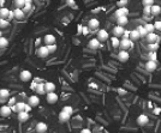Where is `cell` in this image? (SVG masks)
Here are the masks:
<instances>
[{"mask_svg":"<svg viewBox=\"0 0 161 133\" xmlns=\"http://www.w3.org/2000/svg\"><path fill=\"white\" fill-rule=\"evenodd\" d=\"M119 47L122 48L123 50H127L132 47V41L130 38H122L120 40V43H119Z\"/></svg>","mask_w":161,"mask_h":133,"instance_id":"6da1fadb","label":"cell"},{"mask_svg":"<svg viewBox=\"0 0 161 133\" xmlns=\"http://www.w3.org/2000/svg\"><path fill=\"white\" fill-rule=\"evenodd\" d=\"M99 26H100V21L96 18H91L89 19V22H88V28L90 31H96L99 29Z\"/></svg>","mask_w":161,"mask_h":133,"instance_id":"7a4b0ae2","label":"cell"},{"mask_svg":"<svg viewBox=\"0 0 161 133\" xmlns=\"http://www.w3.org/2000/svg\"><path fill=\"white\" fill-rule=\"evenodd\" d=\"M96 38L99 40L100 42H106L107 40L110 38L108 32H107L105 29H100V30L97 31V36H96Z\"/></svg>","mask_w":161,"mask_h":133,"instance_id":"3957f363","label":"cell"},{"mask_svg":"<svg viewBox=\"0 0 161 133\" xmlns=\"http://www.w3.org/2000/svg\"><path fill=\"white\" fill-rule=\"evenodd\" d=\"M31 77H32L31 72L28 71V70H23L21 73H19V79H21L22 82H29L31 79Z\"/></svg>","mask_w":161,"mask_h":133,"instance_id":"277c9868","label":"cell"},{"mask_svg":"<svg viewBox=\"0 0 161 133\" xmlns=\"http://www.w3.org/2000/svg\"><path fill=\"white\" fill-rule=\"evenodd\" d=\"M47 102L51 103V104H54L55 102H58L59 96L55 94V92H47V96H46Z\"/></svg>","mask_w":161,"mask_h":133,"instance_id":"5b68a950","label":"cell"},{"mask_svg":"<svg viewBox=\"0 0 161 133\" xmlns=\"http://www.w3.org/2000/svg\"><path fill=\"white\" fill-rule=\"evenodd\" d=\"M159 38H160L159 35H156L155 32H149V34H147V36H145V40L148 43H158Z\"/></svg>","mask_w":161,"mask_h":133,"instance_id":"8992f818","label":"cell"},{"mask_svg":"<svg viewBox=\"0 0 161 133\" xmlns=\"http://www.w3.org/2000/svg\"><path fill=\"white\" fill-rule=\"evenodd\" d=\"M118 59H119V61H122V62H126L127 60L130 59V54H129V52L127 50H120L118 53Z\"/></svg>","mask_w":161,"mask_h":133,"instance_id":"52a82bcc","label":"cell"},{"mask_svg":"<svg viewBox=\"0 0 161 133\" xmlns=\"http://www.w3.org/2000/svg\"><path fill=\"white\" fill-rule=\"evenodd\" d=\"M11 113H12V109L10 105H1V107H0V115L1 116L7 118L11 115Z\"/></svg>","mask_w":161,"mask_h":133,"instance_id":"ba28073f","label":"cell"},{"mask_svg":"<svg viewBox=\"0 0 161 133\" xmlns=\"http://www.w3.org/2000/svg\"><path fill=\"white\" fill-rule=\"evenodd\" d=\"M124 26H120V25H116L114 28L112 29V34L113 36H116V37H120V36H123L124 34Z\"/></svg>","mask_w":161,"mask_h":133,"instance_id":"9c48e42d","label":"cell"},{"mask_svg":"<svg viewBox=\"0 0 161 133\" xmlns=\"http://www.w3.org/2000/svg\"><path fill=\"white\" fill-rule=\"evenodd\" d=\"M10 91L7 89H0V103H4L9 99Z\"/></svg>","mask_w":161,"mask_h":133,"instance_id":"30bf717a","label":"cell"},{"mask_svg":"<svg viewBox=\"0 0 161 133\" xmlns=\"http://www.w3.org/2000/svg\"><path fill=\"white\" fill-rule=\"evenodd\" d=\"M145 70L148 71V72H154L156 70V67H158V64H156V61H154V60H148L145 62Z\"/></svg>","mask_w":161,"mask_h":133,"instance_id":"8fae6325","label":"cell"},{"mask_svg":"<svg viewBox=\"0 0 161 133\" xmlns=\"http://www.w3.org/2000/svg\"><path fill=\"white\" fill-rule=\"evenodd\" d=\"M13 17H15V19H17V21H22L25 17V13L23 12L22 9H16V10H13Z\"/></svg>","mask_w":161,"mask_h":133,"instance_id":"7c38bea8","label":"cell"},{"mask_svg":"<svg viewBox=\"0 0 161 133\" xmlns=\"http://www.w3.org/2000/svg\"><path fill=\"white\" fill-rule=\"evenodd\" d=\"M36 54L40 56V58H47L48 56V49H47L46 46H42V47H40L37 50H36Z\"/></svg>","mask_w":161,"mask_h":133,"instance_id":"4fadbf2b","label":"cell"},{"mask_svg":"<svg viewBox=\"0 0 161 133\" xmlns=\"http://www.w3.org/2000/svg\"><path fill=\"white\" fill-rule=\"evenodd\" d=\"M43 41L46 43V46H48V44H55V41H57V38L54 35H52V34H48V35H46L45 38H43Z\"/></svg>","mask_w":161,"mask_h":133,"instance_id":"5bb4252c","label":"cell"},{"mask_svg":"<svg viewBox=\"0 0 161 133\" xmlns=\"http://www.w3.org/2000/svg\"><path fill=\"white\" fill-rule=\"evenodd\" d=\"M100 44H101V42H100L99 40L95 37V38H91L90 41H89L88 47H89L90 49H97V48H100Z\"/></svg>","mask_w":161,"mask_h":133,"instance_id":"9a60e30c","label":"cell"},{"mask_svg":"<svg viewBox=\"0 0 161 133\" xmlns=\"http://www.w3.org/2000/svg\"><path fill=\"white\" fill-rule=\"evenodd\" d=\"M127 15H129V10H127V7H119L118 10H116V13H114V16L117 18L123 17V16H127Z\"/></svg>","mask_w":161,"mask_h":133,"instance_id":"2e32d148","label":"cell"},{"mask_svg":"<svg viewBox=\"0 0 161 133\" xmlns=\"http://www.w3.org/2000/svg\"><path fill=\"white\" fill-rule=\"evenodd\" d=\"M30 107H36V105L40 104V97L37 95H32L29 97V103H28Z\"/></svg>","mask_w":161,"mask_h":133,"instance_id":"e0dca14e","label":"cell"},{"mask_svg":"<svg viewBox=\"0 0 161 133\" xmlns=\"http://www.w3.org/2000/svg\"><path fill=\"white\" fill-rule=\"evenodd\" d=\"M149 122V118L145 114H141L138 118H137V124L139 125V126H144V125H147Z\"/></svg>","mask_w":161,"mask_h":133,"instance_id":"ac0fdd59","label":"cell"},{"mask_svg":"<svg viewBox=\"0 0 161 133\" xmlns=\"http://www.w3.org/2000/svg\"><path fill=\"white\" fill-rule=\"evenodd\" d=\"M55 84L53 83V82H46L45 83V91H46V94L47 92H54L55 91Z\"/></svg>","mask_w":161,"mask_h":133,"instance_id":"d6986e66","label":"cell"},{"mask_svg":"<svg viewBox=\"0 0 161 133\" xmlns=\"http://www.w3.org/2000/svg\"><path fill=\"white\" fill-rule=\"evenodd\" d=\"M129 38L131 40V41H137V40H139L141 36H139L138 30H137V29L131 30V31H130V34H129Z\"/></svg>","mask_w":161,"mask_h":133,"instance_id":"ffe728a7","label":"cell"},{"mask_svg":"<svg viewBox=\"0 0 161 133\" xmlns=\"http://www.w3.org/2000/svg\"><path fill=\"white\" fill-rule=\"evenodd\" d=\"M25 104H26V103H24V102H17L11 109H12V110H15L16 113L23 112V110H24V107H25Z\"/></svg>","mask_w":161,"mask_h":133,"instance_id":"44dd1931","label":"cell"},{"mask_svg":"<svg viewBox=\"0 0 161 133\" xmlns=\"http://www.w3.org/2000/svg\"><path fill=\"white\" fill-rule=\"evenodd\" d=\"M18 114V120H19V122H25L26 120L29 119V113H26V112H19V113H17Z\"/></svg>","mask_w":161,"mask_h":133,"instance_id":"7402d4cb","label":"cell"},{"mask_svg":"<svg viewBox=\"0 0 161 133\" xmlns=\"http://www.w3.org/2000/svg\"><path fill=\"white\" fill-rule=\"evenodd\" d=\"M150 10H152V16H159L161 13V6L154 4L150 6Z\"/></svg>","mask_w":161,"mask_h":133,"instance_id":"603a6c76","label":"cell"},{"mask_svg":"<svg viewBox=\"0 0 161 133\" xmlns=\"http://www.w3.org/2000/svg\"><path fill=\"white\" fill-rule=\"evenodd\" d=\"M47 130H48V127H47V125L45 122H39L36 125V132L37 133H45Z\"/></svg>","mask_w":161,"mask_h":133,"instance_id":"cb8c5ba5","label":"cell"},{"mask_svg":"<svg viewBox=\"0 0 161 133\" xmlns=\"http://www.w3.org/2000/svg\"><path fill=\"white\" fill-rule=\"evenodd\" d=\"M117 23L120 26H125L127 23H129V19H127V16H123V17H119L117 18Z\"/></svg>","mask_w":161,"mask_h":133,"instance_id":"d4e9b609","label":"cell"},{"mask_svg":"<svg viewBox=\"0 0 161 133\" xmlns=\"http://www.w3.org/2000/svg\"><path fill=\"white\" fill-rule=\"evenodd\" d=\"M35 91L37 92L39 95H43V94H46V91H45V83H40V84H37Z\"/></svg>","mask_w":161,"mask_h":133,"instance_id":"484cf974","label":"cell"},{"mask_svg":"<svg viewBox=\"0 0 161 133\" xmlns=\"http://www.w3.org/2000/svg\"><path fill=\"white\" fill-rule=\"evenodd\" d=\"M119 43H120L119 37H116V36L111 37V44H112L113 48H118V47H119Z\"/></svg>","mask_w":161,"mask_h":133,"instance_id":"4316f807","label":"cell"},{"mask_svg":"<svg viewBox=\"0 0 161 133\" xmlns=\"http://www.w3.org/2000/svg\"><path fill=\"white\" fill-rule=\"evenodd\" d=\"M9 12H10V10H9V9H6V7H1V9H0V18L6 19V18H7Z\"/></svg>","mask_w":161,"mask_h":133,"instance_id":"83f0119b","label":"cell"},{"mask_svg":"<svg viewBox=\"0 0 161 133\" xmlns=\"http://www.w3.org/2000/svg\"><path fill=\"white\" fill-rule=\"evenodd\" d=\"M58 118H59V121H60V122H66V121H68L69 119H70V116L66 115L64 112H60V114H59Z\"/></svg>","mask_w":161,"mask_h":133,"instance_id":"f1b7e54d","label":"cell"},{"mask_svg":"<svg viewBox=\"0 0 161 133\" xmlns=\"http://www.w3.org/2000/svg\"><path fill=\"white\" fill-rule=\"evenodd\" d=\"M7 46H9V40L4 36H1L0 37V48H6Z\"/></svg>","mask_w":161,"mask_h":133,"instance_id":"f546056e","label":"cell"},{"mask_svg":"<svg viewBox=\"0 0 161 133\" xmlns=\"http://www.w3.org/2000/svg\"><path fill=\"white\" fill-rule=\"evenodd\" d=\"M62 112H64L66 115L71 116V115H72V113H73V108L71 107V105H65V107L63 108V110H62Z\"/></svg>","mask_w":161,"mask_h":133,"instance_id":"4dcf8cb0","label":"cell"},{"mask_svg":"<svg viewBox=\"0 0 161 133\" xmlns=\"http://www.w3.org/2000/svg\"><path fill=\"white\" fill-rule=\"evenodd\" d=\"M9 25H10V22L7 21V19L0 18V29H5V28H7Z\"/></svg>","mask_w":161,"mask_h":133,"instance_id":"1f68e13d","label":"cell"},{"mask_svg":"<svg viewBox=\"0 0 161 133\" xmlns=\"http://www.w3.org/2000/svg\"><path fill=\"white\" fill-rule=\"evenodd\" d=\"M137 30H138V32H139V36H141V37H145L147 34H148V32H147V30L144 29L143 25H139L138 28H137Z\"/></svg>","mask_w":161,"mask_h":133,"instance_id":"d6a6232c","label":"cell"},{"mask_svg":"<svg viewBox=\"0 0 161 133\" xmlns=\"http://www.w3.org/2000/svg\"><path fill=\"white\" fill-rule=\"evenodd\" d=\"M143 16H145V17L152 16V10H150V6H143Z\"/></svg>","mask_w":161,"mask_h":133,"instance_id":"836d02e7","label":"cell"},{"mask_svg":"<svg viewBox=\"0 0 161 133\" xmlns=\"http://www.w3.org/2000/svg\"><path fill=\"white\" fill-rule=\"evenodd\" d=\"M143 26H144V29L147 30V32H148V34H149V32H154V30H155V29H154V25L152 23H147Z\"/></svg>","mask_w":161,"mask_h":133,"instance_id":"e575fe53","label":"cell"},{"mask_svg":"<svg viewBox=\"0 0 161 133\" xmlns=\"http://www.w3.org/2000/svg\"><path fill=\"white\" fill-rule=\"evenodd\" d=\"M25 5L24 0H15V6L16 9H23V6Z\"/></svg>","mask_w":161,"mask_h":133,"instance_id":"d590c367","label":"cell"},{"mask_svg":"<svg viewBox=\"0 0 161 133\" xmlns=\"http://www.w3.org/2000/svg\"><path fill=\"white\" fill-rule=\"evenodd\" d=\"M148 58H149V60H154V61H156V59H158V54H156V52H149Z\"/></svg>","mask_w":161,"mask_h":133,"instance_id":"8d00e7d4","label":"cell"},{"mask_svg":"<svg viewBox=\"0 0 161 133\" xmlns=\"http://www.w3.org/2000/svg\"><path fill=\"white\" fill-rule=\"evenodd\" d=\"M148 48H149L150 52H156L158 48H159V44H158V43H149Z\"/></svg>","mask_w":161,"mask_h":133,"instance_id":"74e56055","label":"cell"},{"mask_svg":"<svg viewBox=\"0 0 161 133\" xmlns=\"http://www.w3.org/2000/svg\"><path fill=\"white\" fill-rule=\"evenodd\" d=\"M47 49H48V53L51 54V53H54L57 50V46L55 44H48V46H46Z\"/></svg>","mask_w":161,"mask_h":133,"instance_id":"f35d334b","label":"cell"},{"mask_svg":"<svg viewBox=\"0 0 161 133\" xmlns=\"http://www.w3.org/2000/svg\"><path fill=\"white\" fill-rule=\"evenodd\" d=\"M17 103V101H16V97H9V105L12 108L13 105H15Z\"/></svg>","mask_w":161,"mask_h":133,"instance_id":"ab89813d","label":"cell"},{"mask_svg":"<svg viewBox=\"0 0 161 133\" xmlns=\"http://www.w3.org/2000/svg\"><path fill=\"white\" fill-rule=\"evenodd\" d=\"M153 25H154V29H155V30L161 31V21H156Z\"/></svg>","mask_w":161,"mask_h":133,"instance_id":"60d3db41","label":"cell"},{"mask_svg":"<svg viewBox=\"0 0 161 133\" xmlns=\"http://www.w3.org/2000/svg\"><path fill=\"white\" fill-rule=\"evenodd\" d=\"M127 3H129V0H120V1H118V6L119 7H126Z\"/></svg>","mask_w":161,"mask_h":133,"instance_id":"b9f144b4","label":"cell"},{"mask_svg":"<svg viewBox=\"0 0 161 133\" xmlns=\"http://www.w3.org/2000/svg\"><path fill=\"white\" fill-rule=\"evenodd\" d=\"M143 6H152L154 5V0H142Z\"/></svg>","mask_w":161,"mask_h":133,"instance_id":"7bdbcfd3","label":"cell"},{"mask_svg":"<svg viewBox=\"0 0 161 133\" xmlns=\"http://www.w3.org/2000/svg\"><path fill=\"white\" fill-rule=\"evenodd\" d=\"M30 9H31V4H25L24 6H23V12L25 13V12H29L30 11Z\"/></svg>","mask_w":161,"mask_h":133,"instance_id":"ee69618b","label":"cell"},{"mask_svg":"<svg viewBox=\"0 0 161 133\" xmlns=\"http://www.w3.org/2000/svg\"><path fill=\"white\" fill-rule=\"evenodd\" d=\"M89 32H90V30H89L88 26H83V28H82V34H83L84 36H87V35L89 34Z\"/></svg>","mask_w":161,"mask_h":133,"instance_id":"f6af8a7d","label":"cell"},{"mask_svg":"<svg viewBox=\"0 0 161 133\" xmlns=\"http://www.w3.org/2000/svg\"><path fill=\"white\" fill-rule=\"evenodd\" d=\"M13 18H15V17H13V11H10L9 15H7V18H6V19H7V21L10 22V21H12Z\"/></svg>","mask_w":161,"mask_h":133,"instance_id":"bcb514c9","label":"cell"},{"mask_svg":"<svg viewBox=\"0 0 161 133\" xmlns=\"http://www.w3.org/2000/svg\"><path fill=\"white\" fill-rule=\"evenodd\" d=\"M129 34H130V31H127V30H124L123 38H129Z\"/></svg>","mask_w":161,"mask_h":133,"instance_id":"7dc6e473","label":"cell"},{"mask_svg":"<svg viewBox=\"0 0 161 133\" xmlns=\"http://www.w3.org/2000/svg\"><path fill=\"white\" fill-rule=\"evenodd\" d=\"M30 110H31V107L29 104H25V107H24V112H26V113H30Z\"/></svg>","mask_w":161,"mask_h":133,"instance_id":"c3c4849f","label":"cell"},{"mask_svg":"<svg viewBox=\"0 0 161 133\" xmlns=\"http://www.w3.org/2000/svg\"><path fill=\"white\" fill-rule=\"evenodd\" d=\"M80 133H91V131L89 128H83L82 131H80Z\"/></svg>","mask_w":161,"mask_h":133,"instance_id":"681fc988","label":"cell"},{"mask_svg":"<svg viewBox=\"0 0 161 133\" xmlns=\"http://www.w3.org/2000/svg\"><path fill=\"white\" fill-rule=\"evenodd\" d=\"M36 86H37V83H31V86H30V88H31L32 90H35Z\"/></svg>","mask_w":161,"mask_h":133,"instance_id":"f907efd6","label":"cell"},{"mask_svg":"<svg viewBox=\"0 0 161 133\" xmlns=\"http://www.w3.org/2000/svg\"><path fill=\"white\" fill-rule=\"evenodd\" d=\"M68 4H69L70 6H73V0H68Z\"/></svg>","mask_w":161,"mask_h":133,"instance_id":"816d5d0a","label":"cell"},{"mask_svg":"<svg viewBox=\"0 0 161 133\" xmlns=\"http://www.w3.org/2000/svg\"><path fill=\"white\" fill-rule=\"evenodd\" d=\"M4 3H5V0H0V9L3 7V5H4Z\"/></svg>","mask_w":161,"mask_h":133,"instance_id":"f5cc1de1","label":"cell"},{"mask_svg":"<svg viewBox=\"0 0 161 133\" xmlns=\"http://www.w3.org/2000/svg\"><path fill=\"white\" fill-rule=\"evenodd\" d=\"M25 4H31V0H24Z\"/></svg>","mask_w":161,"mask_h":133,"instance_id":"db71d44e","label":"cell"},{"mask_svg":"<svg viewBox=\"0 0 161 133\" xmlns=\"http://www.w3.org/2000/svg\"><path fill=\"white\" fill-rule=\"evenodd\" d=\"M3 36V32H1V30H0V37H1Z\"/></svg>","mask_w":161,"mask_h":133,"instance_id":"11a10c76","label":"cell"}]
</instances>
